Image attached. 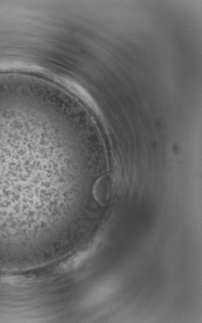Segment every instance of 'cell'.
Segmentation results:
<instances>
[{
	"mask_svg": "<svg viewBox=\"0 0 202 323\" xmlns=\"http://www.w3.org/2000/svg\"><path fill=\"white\" fill-rule=\"evenodd\" d=\"M111 180L108 176H104L99 179L94 188L95 198L100 204L106 203L110 196Z\"/></svg>",
	"mask_w": 202,
	"mask_h": 323,
	"instance_id": "6da1fadb",
	"label": "cell"
},
{
	"mask_svg": "<svg viewBox=\"0 0 202 323\" xmlns=\"http://www.w3.org/2000/svg\"><path fill=\"white\" fill-rule=\"evenodd\" d=\"M88 255V251L86 252H81L78 254L75 255L73 258H71L68 261L65 262V263L61 265L60 266V270L62 272L67 271L71 270V269L75 268L79 264H80L83 260L87 258Z\"/></svg>",
	"mask_w": 202,
	"mask_h": 323,
	"instance_id": "7a4b0ae2",
	"label": "cell"
}]
</instances>
